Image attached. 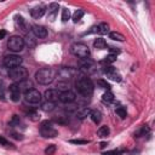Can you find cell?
<instances>
[{
	"label": "cell",
	"instance_id": "obj_4",
	"mask_svg": "<svg viewBox=\"0 0 155 155\" xmlns=\"http://www.w3.org/2000/svg\"><path fill=\"white\" fill-rule=\"evenodd\" d=\"M39 131H40V134L42 137H45V138H53V137H56L58 134V131L56 130L53 124L51 121H48V120L41 122Z\"/></svg>",
	"mask_w": 155,
	"mask_h": 155
},
{
	"label": "cell",
	"instance_id": "obj_1",
	"mask_svg": "<svg viewBox=\"0 0 155 155\" xmlns=\"http://www.w3.org/2000/svg\"><path fill=\"white\" fill-rule=\"evenodd\" d=\"M75 86H76L78 93L80 96H82V97L88 98L93 93V87L94 86H93V82L91 81V79H88V78H80L76 81Z\"/></svg>",
	"mask_w": 155,
	"mask_h": 155
},
{
	"label": "cell",
	"instance_id": "obj_42",
	"mask_svg": "<svg viewBox=\"0 0 155 155\" xmlns=\"http://www.w3.org/2000/svg\"><path fill=\"white\" fill-rule=\"evenodd\" d=\"M109 52H110V54H115V56H116V54L120 53V50H119L117 47H110V48H109Z\"/></svg>",
	"mask_w": 155,
	"mask_h": 155
},
{
	"label": "cell",
	"instance_id": "obj_8",
	"mask_svg": "<svg viewBox=\"0 0 155 155\" xmlns=\"http://www.w3.org/2000/svg\"><path fill=\"white\" fill-rule=\"evenodd\" d=\"M24 101L29 104H36L41 101V93L38 90L31 88V90L24 92Z\"/></svg>",
	"mask_w": 155,
	"mask_h": 155
},
{
	"label": "cell",
	"instance_id": "obj_2",
	"mask_svg": "<svg viewBox=\"0 0 155 155\" xmlns=\"http://www.w3.org/2000/svg\"><path fill=\"white\" fill-rule=\"evenodd\" d=\"M56 71L52 68H42L35 73V79L40 85H48L53 81Z\"/></svg>",
	"mask_w": 155,
	"mask_h": 155
},
{
	"label": "cell",
	"instance_id": "obj_37",
	"mask_svg": "<svg viewBox=\"0 0 155 155\" xmlns=\"http://www.w3.org/2000/svg\"><path fill=\"white\" fill-rule=\"evenodd\" d=\"M124 153H125V150H122V149H114V150L103 153V155H122Z\"/></svg>",
	"mask_w": 155,
	"mask_h": 155
},
{
	"label": "cell",
	"instance_id": "obj_6",
	"mask_svg": "<svg viewBox=\"0 0 155 155\" xmlns=\"http://www.w3.org/2000/svg\"><path fill=\"white\" fill-rule=\"evenodd\" d=\"M7 47L10 51L12 52H21L24 47V40L23 38L18 36V35H13L8 39L7 41Z\"/></svg>",
	"mask_w": 155,
	"mask_h": 155
},
{
	"label": "cell",
	"instance_id": "obj_15",
	"mask_svg": "<svg viewBox=\"0 0 155 155\" xmlns=\"http://www.w3.org/2000/svg\"><path fill=\"white\" fill-rule=\"evenodd\" d=\"M45 12H46V7L42 6V5H40V6H35L34 8L30 10V15H31V17L35 18V19L41 18V17L45 15Z\"/></svg>",
	"mask_w": 155,
	"mask_h": 155
},
{
	"label": "cell",
	"instance_id": "obj_41",
	"mask_svg": "<svg viewBox=\"0 0 155 155\" xmlns=\"http://www.w3.org/2000/svg\"><path fill=\"white\" fill-rule=\"evenodd\" d=\"M0 145H4V147H7V148H10L12 144H11L8 140H6L4 137H1V136H0Z\"/></svg>",
	"mask_w": 155,
	"mask_h": 155
},
{
	"label": "cell",
	"instance_id": "obj_36",
	"mask_svg": "<svg viewBox=\"0 0 155 155\" xmlns=\"http://www.w3.org/2000/svg\"><path fill=\"white\" fill-rule=\"evenodd\" d=\"M116 114L121 117V119H125L126 116H127V111H126V109L124 108V107H119V108H116Z\"/></svg>",
	"mask_w": 155,
	"mask_h": 155
},
{
	"label": "cell",
	"instance_id": "obj_44",
	"mask_svg": "<svg viewBox=\"0 0 155 155\" xmlns=\"http://www.w3.org/2000/svg\"><path fill=\"white\" fill-rule=\"evenodd\" d=\"M6 34H7V33H6V30L1 29V30H0V40H1V39H4V38L6 36Z\"/></svg>",
	"mask_w": 155,
	"mask_h": 155
},
{
	"label": "cell",
	"instance_id": "obj_24",
	"mask_svg": "<svg viewBox=\"0 0 155 155\" xmlns=\"http://www.w3.org/2000/svg\"><path fill=\"white\" fill-rule=\"evenodd\" d=\"M93 46L97 50H104V48H107V42H105V40L103 38H97L93 41Z\"/></svg>",
	"mask_w": 155,
	"mask_h": 155
},
{
	"label": "cell",
	"instance_id": "obj_18",
	"mask_svg": "<svg viewBox=\"0 0 155 155\" xmlns=\"http://www.w3.org/2000/svg\"><path fill=\"white\" fill-rule=\"evenodd\" d=\"M58 8H59V5L57 4V2H52V4H50V6H48V15H47V17H48V19L51 21V22H53L54 19H56V16H57V13H58Z\"/></svg>",
	"mask_w": 155,
	"mask_h": 155
},
{
	"label": "cell",
	"instance_id": "obj_13",
	"mask_svg": "<svg viewBox=\"0 0 155 155\" xmlns=\"http://www.w3.org/2000/svg\"><path fill=\"white\" fill-rule=\"evenodd\" d=\"M58 99H59L62 103H67V104H69V103L75 102L76 96H75V93H74L73 91L68 90V91H64V92H59V97H58Z\"/></svg>",
	"mask_w": 155,
	"mask_h": 155
},
{
	"label": "cell",
	"instance_id": "obj_19",
	"mask_svg": "<svg viewBox=\"0 0 155 155\" xmlns=\"http://www.w3.org/2000/svg\"><path fill=\"white\" fill-rule=\"evenodd\" d=\"M35 38L36 36L33 33H28L25 35V39H23L24 40V45H27L29 48H34L36 46V39Z\"/></svg>",
	"mask_w": 155,
	"mask_h": 155
},
{
	"label": "cell",
	"instance_id": "obj_29",
	"mask_svg": "<svg viewBox=\"0 0 155 155\" xmlns=\"http://www.w3.org/2000/svg\"><path fill=\"white\" fill-rule=\"evenodd\" d=\"M97 86L99 87V88H104V90H107V91H110V84L109 82H107V80H103V79H98L97 80Z\"/></svg>",
	"mask_w": 155,
	"mask_h": 155
},
{
	"label": "cell",
	"instance_id": "obj_40",
	"mask_svg": "<svg viewBox=\"0 0 155 155\" xmlns=\"http://www.w3.org/2000/svg\"><path fill=\"white\" fill-rule=\"evenodd\" d=\"M69 142L71 144H87V143H90L88 139H70Z\"/></svg>",
	"mask_w": 155,
	"mask_h": 155
},
{
	"label": "cell",
	"instance_id": "obj_32",
	"mask_svg": "<svg viewBox=\"0 0 155 155\" xmlns=\"http://www.w3.org/2000/svg\"><path fill=\"white\" fill-rule=\"evenodd\" d=\"M97 28H98V34H102V35H104V34H107V33H109V24L108 23H101L99 25H97Z\"/></svg>",
	"mask_w": 155,
	"mask_h": 155
},
{
	"label": "cell",
	"instance_id": "obj_16",
	"mask_svg": "<svg viewBox=\"0 0 155 155\" xmlns=\"http://www.w3.org/2000/svg\"><path fill=\"white\" fill-rule=\"evenodd\" d=\"M33 34L39 39H44L47 36V29L42 25L36 24V25H33Z\"/></svg>",
	"mask_w": 155,
	"mask_h": 155
},
{
	"label": "cell",
	"instance_id": "obj_45",
	"mask_svg": "<svg viewBox=\"0 0 155 155\" xmlns=\"http://www.w3.org/2000/svg\"><path fill=\"white\" fill-rule=\"evenodd\" d=\"M105 145H107V143H104V142H103V143H101V145H99V147L103 149V148H105Z\"/></svg>",
	"mask_w": 155,
	"mask_h": 155
},
{
	"label": "cell",
	"instance_id": "obj_26",
	"mask_svg": "<svg viewBox=\"0 0 155 155\" xmlns=\"http://www.w3.org/2000/svg\"><path fill=\"white\" fill-rule=\"evenodd\" d=\"M109 133H110V130H109L108 126H101L97 131V136L99 138H105V137L109 136Z\"/></svg>",
	"mask_w": 155,
	"mask_h": 155
},
{
	"label": "cell",
	"instance_id": "obj_10",
	"mask_svg": "<svg viewBox=\"0 0 155 155\" xmlns=\"http://www.w3.org/2000/svg\"><path fill=\"white\" fill-rule=\"evenodd\" d=\"M75 73H76L75 69H73V68H70V67H63V68L58 69L57 75H58V78H59L62 81H65V82H67L68 80H70V79L75 75Z\"/></svg>",
	"mask_w": 155,
	"mask_h": 155
},
{
	"label": "cell",
	"instance_id": "obj_21",
	"mask_svg": "<svg viewBox=\"0 0 155 155\" xmlns=\"http://www.w3.org/2000/svg\"><path fill=\"white\" fill-rule=\"evenodd\" d=\"M18 85H19L21 91H23V92H27V91H29V90L33 88V82H31L30 80H28V79H25V80L18 82Z\"/></svg>",
	"mask_w": 155,
	"mask_h": 155
},
{
	"label": "cell",
	"instance_id": "obj_27",
	"mask_svg": "<svg viewBox=\"0 0 155 155\" xmlns=\"http://www.w3.org/2000/svg\"><path fill=\"white\" fill-rule=\"evenodd\" d=\"M54 108H56V103H53V102L46 101V102H44V103L41 104V109H42L44 111H52Z\"/></svg>",
	"mask_w": 155,
	"mask_h": 155
},
{
	"label": "cell",
	"instance_id": "obj_11",
	"mask_svg": "<svg viewBox=\"0 0 155 155\" xmlns=\"http://www.w3.org/2000/svg\"><path fill=\"white\" fill-rule=\"evenodd\" d=\"M103 73L111 80L114 81H121V74L119 73V70L116 68H114L113 65H105L104 69H103Z\"/></svg>",
	"mask_w": 155,
	"mask_h": 155
},
{
	"label": "cell",
	"instance_id": "obj_35",
	"mask_svg": "<svg viewBox=\"0 0 155 155\" xmlns=\"http://www.w3.org/2000/svg\"><path fill=\"white\" fill-rule=\"evenodd\" d=\"M115 61H116V56H115V54H110V53H109V54H108V56L102 61V63H107V65H108V64H110V63H114Z\"/></svg>",
	"mask_w": 155,
	"mask_h": 155
},
{
	"label": "cell",
	"instance_id": "obj_20",
	"mask_svg": "<svg viewBox=\"0 0 155 155\" xmlns=\"http://www.w3.org/2000/svg\"><path fill=\"white\" fill-rule=\"evenodd\" d=\"M90 116H91V119H92V121H93L94 124H99V122L102 121V116H103V115H102L101 110L94 109V110H91Z\"/></svg>",
	"mask_w": 155,
	"mask_h": 155
},
{
	"label": "cell",
	"instance_id": "obj_38",
	"mask_svg": "<svg viewBox=\"0 0 155 155\" xmlns=\"http://www.w3.org/2000/svg\"><path fill=\"white\" fill-rule=\"evenodd\" d=\"M69 18H70V11H69L67 7H64V8L62 10V21H63V22H67Z\"/></svg>",
	"mask_w": 155,
	"mask_h": 155
},
{
	"label": "cell",
	"instance_id": "obj_14",
	"mask_svg": "<svg viewBox=\"0 0 155 155\" xmlns=\"http://www.w3.org/2000/svg\"><path fill=\"white\" fill-rule=\"evenodd\" d=\"M15 24H16L17 28L22 29L23 31H28V30H29V24H28L27 21H25L22 16H19V15L15 16Z\"/></svg>",
	"mask_w": 155,
	"mask_h": 155
},
{
	"label": "cell",
	"instance_id": "obj_25",
	"mask_svg": "<svg viewBox=\"0 0 155 155\" xmlns=\"http://www.w3.org/2000/svg\"><path fill=\"white\" fill-rule=\"evenodd\" d=\"M114 101V93L111 91H107L103 96H102V102L104 104H110Z\"/></svg>",
	"mask_w": 155,
	"mask_h": 155
},
{
	"label": "cell",
	"instance_id": "obj_5",
	"mask_svg": "<svg viewBox=\"0 0 155 155\" xmlns=\"http://www.w3.org/2000/svg\"><path fill=\"white\" fill-rule=\"evenodd\" d=\"M8 76H10V79H12L15 82H21V81H23V80L27 79V76H28V70H27L24 67L19 65V67H16V68L10 69V70H8Z\"/></svg>",
	"mask_w": 155,
	"mask_h": 155
},
{
	"label": "cell",
	"instance_id": "obj_34",
	"mask_svg": "<svg viewBox=\"0 0 155 155\" xmlns=\"http://www.w3.org/2000/svg\"><path fill=\"white\" fill-rule=\"evenodd\" d=\"M21 124H22L21 117H19L18 115H13L12 119H11V121H10V125H11L12 127H18Z\"/></svg>",
	"mask_w": 155,
	"mask_h": 155
},
{
	"label": "cell",
	"instance_id": "obj_9",
	"mask_svg": "<svg viewBox=\"0 0 155 155\" xmlns=\"http://www.w3.org/2000/svg\"><path fill=\"white\" fill-rule=\"evenodd\" d=\"M79 65H80V71H81L82 74H85V75L91 74V73L94 70V62L91 61L90 58L80 59Z\"/></svg>",
	"mask_w": 155,
	"mask_h": 155
},
{
	"label": "cell",
	"instance_id": "obj_39",
	"mask_svg": "<svg viewBox=\"0 0 155 155\" xmlns=\"http://www.w3.org/2000/svg\"><path fill=\"white\" fill-rule=\"evenodd\" d=\"M56 145L54 144H50L46 149H45V155H53L56 153Z\"/></svg>",
	"mask_w": 155,
	"mask_h": 155
},
{
	"label": "cell",
	"instance_id": "obj_30",
	"mask_svg": "<svg viewBox=\"0 0 155 155\" xmlns=\"http://www.w3.org/2000/svg\"><path fill=\"white\" fill-rule=\"evenodd\" d=\"M27 115H28V117H29L30 120H33V121H36V120L40 119V114H39L34 108H31L29 111H27Z\"/></svg>",
	"mask_w": 155,
	"mask_h": 155
},
{
	"label": "cell",
	"instance_id": "obj_3",
	"mask_svg": "<svg viewBox=\"0 0 155 155\" xmlns=\"http://www.w3.org/2000/svg\"><path fill=\"white\" fill-rule=\"evenodd\" d=\"M70 52L80 58V59H84V58H88L90 56V48L87 45H85L84 42H74L71 46H70Z\"/></svg>",
	"mask_w": 155,
	"mask_h": 155
},
{
	"label": "cell",
	"instance_id": "obj_43",
	"mask_svg": "<svg viewBox=\"0 0 155 155\" xmlns=\"http://www.w3.org/2000/svg\"><path fill=\"white\" fill-rule=\"evenodd\" d=\"M11 136H12L13 138H16V139H23V136H22V134H18V133H16V132H11Z\"/></svg>",
	"mask_w": 155,
	"mask_h": 155
},
{
	"label": "cell",
	"instance_id": "obj_33",
	"mask_svg": "<svg viewBox=\"0 0 155 155\" xmlns=\"http://www.w3.org/2000/svg\"><path fill=\"white\" fill-rule=\"evenodd\" d=\"M5 96H6V84L2 79H0V99L5 101Z\"/></svg>",
	"mask_w": 155,
	"mask_h": 155
},
{
	"label": "cell",
	"instance_id": "obj_31",
	"mask_svg": "<svg viewBox=\"0 0 155 155\" xmlns=\"http://www.w3.org/2000/svg\"><path fill=\"white\" fill-rule=\"evenodd\" d=\"M84 15H85V11L84 10H76L75 12H74V15H73V22L74 23H78L82 17H84Z\"/></svg>",
	"mask_w": 155,
	"mask_h": 155
},
{
	"label": "cell",
	"instance_id": "obj_12",
	"mask_svg": "<svg viewBox=\"0 0 155 155\" xmlns=\"http://www.w3.org/2000/svg\"><path fill=\"white\" fill-rule=\"evenodd\" d=\"M8 91H10V98H11V101L12 102H18L19 98H21V93H22L18 82L11 84L10 87H8Z\"/></svg>",
	"mask_w": 155,
	"mask_h": 155
},
{
	"label": "cell",
	"instance_id": "obj_17",
	"mask_svg": "<svg viewBox=\"0 0 155 155\" xmlns=\"http://www.w3.org/2000/svg\"><path fill=\"white\" fill-rule=\"evenodd\" d=\"M58 97H59V91H57L56 88H50L45 92V98L48 102L56 103V101H58Z\"/></svg>",
	"mask_w": 155,
	"mask_h": 155
},
{
	"label": "cell",
	"instance_id": "obj_28",
	"mask_svg": "<svg viewBox=\"0 0 155 155\" xmlns=\"http://www.w3.org/2000/svg\"><path fill=\"white\" fill-rule=\"evenodd\" d=\"M109 38L111 40H116V41H125V36L119 31H110L109 33Z\"/></svg>",
	"mask_w": 155,
	"mask_h": 155
},
{
	"label": "cell",
	"instance_id": "obj_7",
	"mask_svg": "<svg viewBox=\"0 0 155 155\" xmlns=\"http://www.w3.org/2000/svg\"><path fill=\"white\" fill-rule=\"evenodd\" d=\"M22 57L21 56H17V54H7V56H5L4 57V59H2V64L6 67V68H8V70L10 69H12V68H16V67H19L21 64H22Z\"/></svg>",
	"mask_w": 155,
	"mask_h": 155
},
{
	"label": "cell",
	"instance_id": "obj_22",
	"mask_svg": "<svg viewBox=\"0 0 155 155\" xmlns=\"http://www.w3.org/2000/svg\"><path fill=\"white\" fill-rule=\"evenodd\" d=\"M148 133H150V128H149V126L143 125V126H140V127L134 132V137L139 138V137H143V136H145V134H148Z\"/></svg>",
	"mask_w": 155,
	"mask_h": 155
},
{
	"label": "cell",
	"instance_id": "obj_23",
	"mask_svg": "<svg viewBox=\"0 0 155 155\" xmlns=\"http://www.w3.org/2000/svg\"><path fill=\"white\" fill-rule=\"evenodd\" d=\"M90 113H91V109L87 107V108H81L76 111V117L80 119V120H84L86 116H90Z\"/></svg>",
	"mask_w": 155,
	"mask_h": 155
}]
</instances>
